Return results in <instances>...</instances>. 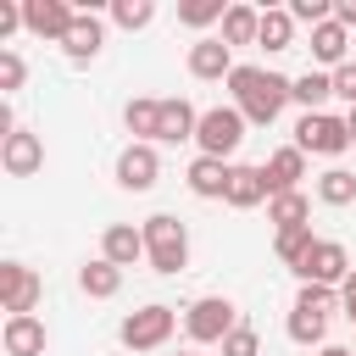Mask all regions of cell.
Masks as SVG:
<instances>
[{
	"label": "cell",
	"instance_id": "6da1fadb",
	"mask_svg": "<svg viewBox=\"0 0 356 356\" xmlns=\"http://www.w3.org/2000/svg\"><path fill=\"white\" fill-rule=\"evenodd\" d=\"M228 89H234L239 117L256 122V128H267V122L289 106V78H284V72H267V67H234Z\"/></svg>",
	"mask_w": 356,
	"mask_h": 356
},
{
	"label": "cell",
	"instance_id": "7a4b0ae2",
	"mask_svg": "<svg viewBox=\"0 0 356 356\" xmlns=\"http://www.w3.org/2000/svg\"><path fill=\"white\" fill-rule=\"evenodd\" d=\"M145 261H150L161 278H172V273L189 267V228H184L172 211L145 217Z\"/></svg>",
	"mask_w": 356,
	"mask_h": 356
},
{
	"label": "cell",
	"instance_id": "3957f363",
	"mask_svg": "<svg viewBox=\"0 0 356 356\" xmlns=\"http://www.w3.org/2000/svg\"><path fill=\"white\" fill-rule=\"evenodd\" d=\"M234 328H239V306H234L228 295H200V300H189V312H184V334H189L195 345H222Z\"/></svg>",
	"mask_w": 356,
	"mask_h": 356
},
{
	"label": "cell",
	"instance_id": "277c9868",
	"mask_svg": "<svg viewBox=\"0 0 356 356\" xmlns=\"http://www.w3.org/2000/svg\"><path fill=\"white\" fill-rule=\"evenodd\" d=\"M172 328H178V312H172V306H161V300H150V306H139V312H128V317H122L117 339H122L128 350H161V345L172 339Z\"/></svg>",
	"mask_w": 356,
	"mask_h": 356
},
{
	"label": "cell",
	"instance_id": "5b68a950",
	"mask_svg": "<svg viewBox=\"0 0 356 356\" xmlns=\"http://www.w3.org/2000/svg\"><path fill=\"white\" fill-rule=\"evenodd\" d=\"M195 145H200V156L228 161V156L245 145V117H239V106H211V111H200V134H195Z\"/></svg>",
	"mask_w": 356,
	"mask_h": 356
},
{
	"label": "cell",
	"instance_id": "8992f818",
	"mask_svg": "<svg viewBox=\"0 0 356 356\" xmlns=\"http://www.w3.org/2000/svg\"><path fill=\"white\" fill-rule=\"evenodd\" d=\"M295 145H300L306 156H345V150H350V128H345V117L306 111V117L295 122Z\"/></svg>",
	"mask_w": 356,
	"mask_h": 356
},
{
	"label": "cell",
	"instance_id": "52a82bcc",
	"mask_svg": "<svg viewBox=\"0 0 356 356\" xmlns=\"http://www.w3.org/2000/svg\"><path fill=\"white\" fill-rule=\"evenodd\" d=\"M295 273H300V284H328V289H339V284L350 278V250H345L339 239H317L312 256H306Z\"/></svg>",
	"mask_w": 356,
	"mask_h": 356
},
{
	"label": "cell",
	"instance_id": "ba28073f",
	"mask_svg": "<svg viewBox=\"0 0 356 356\" xmlns=\"http://www.w3.org/2000/svg\"><path fill=\"white\" fill-rule=\"evenodd\" d=\"M39 295H44V278H39L33 267H22V261H0V300H6L11 317H28V312L39 306Z\"/></svg>",
	"mask_w": 356,
	"mask_h": 356
},
{
	"label": "cell",
	"instance_id": "9c48e42d",
	"mask_svg": "<svg viewBox=\"0 0 356 356\" xmlns=\"http://www.w3.org/2000/svg\"><path fill=\"white\" fill-rule=\"evenodd\" d=\"M22 22H28V33L61 44L72 33V22H78V6H67V0H22Z\"/></svg>",
	"mask_w": 356,
	"mask_h": 356
},
{
	"label": "cell",
	"instance_id": "30bf717a",
	"mask_svg": "<svg viewBox=\"0 0 356 356\" xmlns=\"http://www.w3.org/2000/svg\"><path fill=\"white\" fill-rule=\"evenodd\" d=\"M156 178H161L156 145H122V156H117V184H122L128 195H145V189H156Z\"/></svg>",
	"mask_w": 356,
	"mask_h": 356
},
{
	"label": "cell",
	"instance_id": "8fae6325",
	"mask_svg": "<svg viewBox=\"0 0 356 356\" xmlns=\"http://www.w3.org/2000/svg\"><path fill=\"white\" fill-rule=\"evenodd\" d=\"M0 167H6L11 178H33V172L44 167V139L28 134V128H17L11 139H0Z\"/></svg>",
	"mask_w": 356,
	"mask_h": 356
},
{
	"label": "cell",
	"instance_id": "7c38bea8",
	"mask_svg": "<svg viewBox=\"0 0 356 356\" xmlns=\"http://www.w3.org/2000/svg\"><path fill=\"white\" fill-rule=\"evenodd\" d=\"M261 178H267V200H273V195H289V189H300V178H306V150H300V145H284V150H273V156L261 161Z\"/></svg>",
	"mask_w": 356,
	"mask_h": 356
},
{
	"label": "cell",
	"instance_id": "4fadbf2b",
	"mask_svg": "<svg viewBox=\"0 0 356 356\" xmlns=\"http://www.w3.org/2000/svg\"><path fill=\"white\" fill-rule=\"evenodd\" d=\"M189 78H200V83L234 78V50H228L222 39H195V44H189Z\"/></svg>",
	"mask_w": 356,
	"mask_h": 356
},
{
	"label": "cell",
	"instance_id": "5bb4252c",
	"mask_svg": "<svg viewBox=\"0 0 356 356\" xmlns=\"http://www.w3.org/2000/svg\"><path fill=\"white\" fill-rule=\"evenodd\" d=\"M100 256H106L111 267H134V261L145 256V228H134V222H111V228L100 234Z\"/></svg>",
	"mask_w": 356,
	"mask_h": 356
},
{
	"label": "cell",
	"instance_id": "9a60e30c",
	"mask_svg": "<svg viewBox=\"0 0 356 356\" xmlns=\"http://www.w3.org/2000/svg\"><path fill=\"white\" fill-rule=\"evenodd\" d=\"M100 44H106V28H100V17L95 11H78V22H72V33L61 39V50H67V61H95L100 56Z\"/></svg>",
	"mask_w": 356,
	"mask_h": 356
},
{
	"label": "cell",
	"instance_id": "2e32d148",
	"mask_svg": "<svg viewBox=\"0 0 356 356\" xmlns=\"http://www.w3.org/2000/svg\"><path fill=\"white\" fill-rule=\"evenodd\" d=\"M228 172H234L228 161H217V156H195L184 178H189V195H200V200H222V195H228Z\"/></svg>",
	"mask_w": 356,
	"mask_h": 356
},
{
	"label": "cell",
	"instance_id": "e0dca14e",
	"mask_svg": "<svg viewBox=\"0 0 356 356\" xmlns=\"http://www.w3.org/2000/svg\"><path fill=\"white\" fill-rule=\"evenodd\" d=\"M0 345H6V356H44V323L33 312L28 317H6Z\"/></svg>",
	"mask_w": 356,
	"mask_h": 356
},
{
	"label": "cell",
	"instance_id": "ac0fdd59",
	"mask_svg": "<svg viewBox=\"0 0 356 356\" xmlns=\"http://www.w3.org/2000/svg\"><path fill=\"white\" fill-rule=\"evenodd\" d=\"M200 134V111L178 95V100H161V145H184Z\"/></svg>",
	"mask_w": 356,
	"mask_h": 356
},
{
	"label": "cell",
	"instance_id": "d6986e66",
	"mask_svg": "<svg viewBox=\"0 0 356 356\" xmlns=\"http://www.w3.org/2000/svg\"><path fill=\"white\" fill-rule=\"evenodd\" d=\"M312 61H323V67H345L350 61V33L339 28V22H323V28H312Z\"/></svg>",
	"mask_w": 356,
	"mask_h": 356
},
{
	"label": "cell",
	"instance_id": "ffe728a7",
	"mask_svg": "<svg viewBox=\"0 0 356 356\" xmlns=\"http://www.w3.org/2000/svg\"><path fill=\"white\" fill-rule=\"evenodd\" d=\"M234 211H250V206H261L267 200V178H261V167H234L228 172V195H222Z\"/></svg>",
	"mask_w": 356,
	"mask_h": 356
},
{
	"label": "cell",
	"instance_id": "44dd1931",
	"mask_svg": "<svg viewBox=\"0 0 356 356\" xmlns=\"http://www.w3.org/2000/svg\"><path fill=\"white\" fill-rule=\"evenodd\" d=\"M78 289H83L89 300H111V295L122 289V267H111L106 256H95V261L78 267Z\"/></svg>",
	"mask_w": 356,
	"mask_h": 356
},
{
	"label": "cell",
	"instance_id": "7402d4cb",
	"mask_svg": "<svg viewBox=\"0 0 356 356\" xmlns=\"http://www.w3.org/2000/svg\"><path fill=\"white\" fill-rule=\"evenodd\" d=\"M122 122H128V134H134V145H150V139H161V100H128L122 106Z\"/></svg>",
	"mask_w": 356,
	"mask_h": 356
},
{
	"label": "cell",
	"instance_id": "603a6c76",
	"mask_svg": "<svg viewBox=\"0 0 356 356\" xmlns=\"http://www.w3.org/2000/svg\"><path fill=\"white\" fill-rule=\"evenodd\" d=\"M267 222L284 234V228H312V200L300 195V189H289V195H273L267 200Z\"/></svg>",
	"mask_w": 356,
	"mask_h": 356
},
{
	"label": "cell",
	"instance_id": "cb8c5ba5",
	"mask_svg": "<svg viewBox=\"0 0 356 356\" xmlns=\"http://www.w3.org/2000/svg\"><path fill=\"white\" fill-rule=\"evenodd\" d=\"M256 33H261V11H256V6H228V11H222V33H217V39H222L228 50H234V44H256Z\"/></svg>",
	"mask_w": 356,
	"mask_h": 356
},
{
	"label": "cell",
	"instance_id": "d4e9b609",
	"mask_svg": "<svg viewBox=\"0 0 356 356\" xmlns=\"http://www.w3.org/2000/svg\"><path fill=\"white\" fill-rule=\"evenodd\" d=\"M256 44H261V50H273V56H278V50H289V44H295V17H289V11H278V6H267V11H261V33H256Z\"/></svg>",
	"mask_w": 356,
	"mask_h": 356
},
{
	"label": "cell",
	"instance_id": "484cf974",
	"mask_svg": "<svg viewBox=\"0 0 356 356\" xmlns=\"http://www.w3.org/2000/svg\"><path fill=\"white\" fill-rule=\"evenodd\" d=\"M328 95H334V72H300V78H289V100L306 106V111H317Z\"/></svg>",
	"mask_w": 356,
	"mask_h": 356
},
{
	"label": "cell",
	"instance_id": "4316f807",
	"mask_svg": "<svg viewBox=\"0 0 356 356\" xmlns=\"http://www.w3.org/2000/svg\"><path fill=\"white\" fill-rule=\"evenodd\" d=\"M317 200H323V206H350V200H356V172H350V167H328V172L317 178Z\"/></svg>",
	"mask_w": 356,
	"mask_h": 356
},
{
	"label": "cell",
	"instance_id": "83f0119b",
	"mask_svg": "<svg viewBox=\"0 0 356 356\" xmlns=\"http://www.w3.org/2000/svg\"><path fill=\"white\" fill-rule=\"evenodd\" d=\"M312 245H317V234H312V228H284V234H273V250H278V261H284V267H300V261L312 256Z\"/></svg>",
	"mask_w": 356,
	"mask_h": 356
},
{
	"label": "cell",
	"instance_id": "f1b7e54d",
	"mask_svg": "<svg viewBox=\"0 0 356 356\" xmlns=\"http://www.w3.org/2000/svg\"><path fill=\"white\" fill-rule=\"evenodd\" d=\"M323 334H328V317H323V312L289 306V339H295V345H323Z\"/></svg>",
	"mask_w": 356,
	"mask_h": 356
},
{
	"label": "cell",
	"instance_id": "f546056e",
	"mask_svg": "<svg viewBox=\"0 0 356 356\" xmlns=\"http://www.w3.org/2000/svg\"><path fill=\"white\" fill-rule=\"evenodd\" d=\"M150 17H156L150 0H111V22L128 28V33H134V28H150Z\"/></svg>",
	"mask_w": 356,
	"mask_h": 356
},
{
	"label": "cell",
	"instance_id": "4dcf8cb0",
	"mask_svg": "<svg viewBox=\"0 0 356 356\" xmlns=\"http://www.w3.org/2000/svg\"><path fill=\"white\" fill-rule=\"evenodd\" d=\"M222 0H189V6H178V22L184 28H211V22H222Z\"/></svg>",
	"mask_w": 356,
	"mask_h": 356
},
{
	"label": "cell",
	"instance_id": "1f68e13d",
	"mask_svg": "<svg viewBox=\"0 0 356 356\" xmlns=\"http://www.w3.org/2000/svg\"><path fill=\"white\" fill-rule=\"evenodd\" d=\"M22 78H28V61L6 44V50H0V95H17V89H22Z\"/></svg>",
	"mask_w": 356,
	"mask_h": 356
},
{
	"label": "cell",
	"instance_id": "d6a6232c",
	"mask_svg": "<svg viewBox=\"0 0 356 356\" xmlns=\"http://www.w3.org/2000/svg\"><path fill=\"white\" fill-rule=\"evenodd\" d=\"M295 306H312V312H334L339 306V289H328V284H300V295H295Z\"/></svg>",
	"mask_w": 356,
	"mask_h": 356
},
{
	"label": "cell",
	"instance_id": "836d02e7",
	"mask_svg": "<svg viewBox=\"0 0 356 356\" xmlns=\"http://www.w3.org/2000/svg\"><path fill=\"white\" fill-rule=\"evenodd\" d=\"M222 356H261V334L250 323H239L228 339H222Z\"/></svg>",
	"mask_w": 356,
	"mask_h": 356
},
{
	"label": "cell",
	"instance_id": "e575fe53",
	"mask_svg": "<svg viewBox=\"0 0 356 356\" xmlns=\"http://www.w3.org/2000/svg\"><path fill=\"white\" fill-rule=\"evenodd\" d=\"M334 95H339V100L356 111V61H345V67L334 72Z\"/></svg>",
	"mask_w": 356,
	"mask_h": 356
},
{
	"label": "cell",
	"instance_id": "d590c367",
	"mask_svg": "<svg viewBox=\"0 0 356 356\" xmlns=\"http://www.w3.org/2000/svg\"><path fill=\"white\" fill-rule=\"evenodd\" d=\"M17 28H28V22H22V6H11V0H0V50H6V39H11Z\"/></svg>",
	"mask_w": 356,
	"mask_h": 356
},
{
	"label": "cell",
	"instance_id": "8d00e7d4",
	"mask_svg": "<svg viewBox=\"0 0 356 356\" xmlns=\"http://www.w3.org/2000/svg\"><path fill=\"white\" fill-rule=\"evenodd\" d=\"M334 22H339L345 33H356V0H334Z\"/></svg>",
	"mask_w": 356,
	"mask_h": 356
},
{
	"label": "cell",
	"instance_id": "74e56055",
	"mask_svg": "<svg viewBox=\"0 0 356 356\" xmlns=\"http://www.w3.org/2000/svg\"><path fill=\"white\" fill-rule=\"evenodd\" d=\"M339 306H345V317L356 323V267H350V278L339 284Z\"/></svg>",
	"mask_w": 356,
	"mask_h": 356
},
{
	"label": "cell",
	"instance_id": "f35d334b",
	"mask_svg": "<svg viewBox=\"0 0 356 356\" xmlns=\"http://www.w3.org/2000/svg\"><path fill=\"white\" fill-rule=\"evenodd\" d=\"M317 356H350V350H345V345H323Z\"/></svg>",
	"mask_w": 356,
	"mask_h": 356
},
{
	"label": "cell",
	"instance_id": "ab89813d",
	"mask_svg": "<svg viewBox=\"0 0 356 356\" xmlns=\"http://www.w3.org/2000/svg\"><path fill=\"white\" fill-rule=\"evenodd\" d=\"M345 128H350V145H356V111H350V117H345Z\"/></svg>",
	"mask_w": 356,
	"mask_h": 356
},
{
	"label": "cell",
	"instance_id": "60d3db41",
	"mask_svg": "<svg viewBox=\"0 0 356 356\" xmlns=\"http://www.w3.org/2000/svg\"><path fill=\"white\" fill-rule=\"evenodd\" d=\"M350 50H356V33H350ZM350 61H356V56H350Z\"/></svg>",
	"mask_w": 356,
	"mask_h": 356
},
{
	"label": "cell",
	"instance_id": "b9f144b4",
	"mask_svg": "<svg viewBox=\"0 0 356 356\" xmlns=\"http://www.w3.org/2000/svg\"><path fill=\"white\" fill-rule=\"evenodd\" d=\"M178 356H195V350H178Z\"/></svg>",
	"mask_w": 356,
	"mask_h": 356
}]
</instances>
